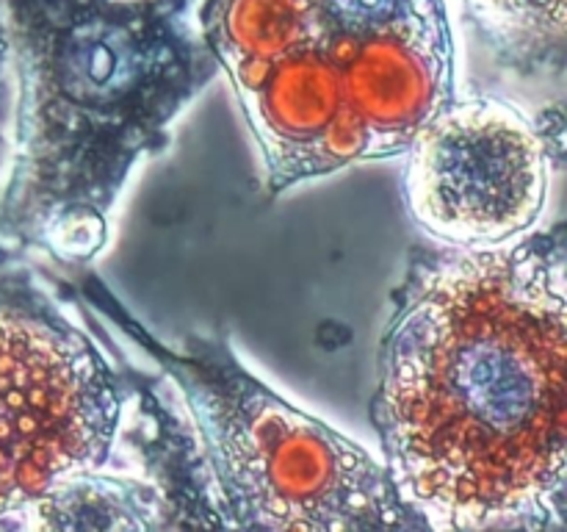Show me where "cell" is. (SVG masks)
Masks as SVG:
<instances>
[{
	"label": "cell",
	"instance_id": "obj_1",
	"mask_svg": "<svg viewBox=\"0 0 567 532\" xmlns=\"http://www.w3.org/2000/svg\"><path fill=\"white\" fill-rule=\"evenodd\" d=\"M565 225L485 249L413 247L371 421L426 530L565 526Z\"/></svg>",
	"mask_w": 567,
	"mask_h": 532
},
{
	"label": "cell",
	"instance_id": "obj_2",
	"mask_svg": "<svg viewBox=\"0 0 567 532\" xmlns=\"http://www.w3.org/2000/svg\"><path fill=\"white\" fill-rule=\"evenodd\" d=\"M17 127L0 249L86 266L142 158L219 72L203 33L153 0H20Z\"/></svg>",
	"mask_w": 567,
	"mask_h": 532
},
{
	"label": "cell",
	"instance_id": "obj_3",
	"mask_svg": "<svg viewBox=\"0 0 567 532\" xmlns=\"http://www.w3.org/2000/svg\"><path fill=\"white\" fill-rule=\"evenodd\" d=\"M199 33L236 89L269 197L402 155L454 98L443 0H208Z\"/></svg>",
	"mask_w": 567,
	"mask_h": 532
},
{
	"label": "cell",
	"instance_id": "obj_4",
	"mask_svg": "<svg viewBox=\"0 0 567 532\" xmlns=\"http://www.w3.org/2000/svg\"><path fill=\"white\" fill-rule=\"evenodd\" d=\"M109 316L181 391L221 526L238 530H426L388 466L288 405L233 352L227 336L169 349L94 275L72 286Z\"/></svg>",
	"mask_w": 567,
	"mask_h": 532
},
{
	"label": "cell",
	"instance_id": "obj_5",
	"mask_svg": "<svg viewBox=\"0 0 567 532\" xmlns=\"http://www.w3.org/2000/svg\"><path fill=\"white\" fill-rule=\"evenodd\" d=\"M136 375L33 272L0 275V530L75 477L111 469Z\"/></svg>",
	"mask_w": 567,
	"mask_h": 532
},
{
	"label": "cell",
	"instance_id": "obj_6",
	"mask_svg": "<svg viewBox=\"0 0 567 532\" xmlns=\"http://www.w3.org/2000/svg\"><path fill=\"white\" fill-rule=\"evenodd\" d=\"M557 125L493 98H452L404 150V200L435 242L485 249L524 236L546 205Z\"/></svg>",
	"mask_w": 567,
	"mask_h": 532
},
{
	"label": "cell",
	"instance_id": "obj_7",
	"mask_svg": "<svg viewBox=\"0 0 567 532\" xmlns=\"http://www.w3.org/2000/svg\"><path fill=\"white\" fill-rule=\"evenodd\" d=\"M480 11L502 61L520 75H559L565 0H468Z\"/></svg>",
	"mask_w": 567,
	"mask_h": 532
},
{
	"label": "cell",
	"instance_id": "obj_8",
	"mask_svg": "<svg viewBox=\"0 0 567 532\" xmlns=\"http://www.w3.org/2000/svg\"><path fill=\"white\" fill-rule=\"evenodd\" d=\"M6 53H9V48H6V28H3V22H0V94H3V70H6Z\"/></svg>",
	"mask_w": 567,
	"mask_h": 532
},
{
	"label": "cell",
	"instance_id": "obj_9",
	"mask_svg": "<svg viewBox=\"0 0 567 532\" xmlns=\"http://www.w3.org/2000/svg\"><path fill=\"white\" fill-rule=\"evenodd\" d=\"M3 258H9V255H6V253H3V249H0V260H3Z\"/></svg>",
	"mask_w": 567,
	"mask_h": 532
}]
</instances>
